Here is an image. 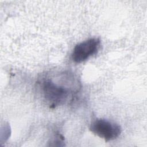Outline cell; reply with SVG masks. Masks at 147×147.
<instances>
[{
	"label": "cell",
	"mask_w": 147,
	"mask_h": 147,
	"mask_svg": "<svg viewBox=\"0 0 147 147\" xmlns=\"http://www.w3.org/2000/svg\"><path fill=\"white\" fill-rule=\"evenodd\" d=\"M42 91L45 99L49 103L51 107L64 104L68 96V91L65 88L56 84L51 80L43 82Z\"/></svg>",
	"instance_id": "cell-1"
},
{
	"label": "cell",
	"mask_w": 147,
	"mask_h": 147,
	"mask_svg": "<svg viewBox=\"0 0 147 147\" xmlns=\"http://www.w3.org/2000/svg\"><path fill=\"white\" fill-rule=\"evenodd\" d=\"M90 130L106 141L117 138L121 133L119 125L105 119H97L94 121L90 126Z\"/></svg>",
	"instance_id": "cell-2"
},
{
	"label": "cell",
	"mask_w": 147,
	"mask_h": 147,
	"mask_svg": "<svg viewBox=\"0 0 147 147\" xmlns=\"http://www.w3.org/2000/svg\"><path fill=\"white\" fill-rule=\"evenodd\" d=\"M100 43L99 38H92L77 44L71 55L72 60L78 63L86 60L97 52Z\"/></svg>",
	"instance_id": "cell-3"
}]
</instances>
